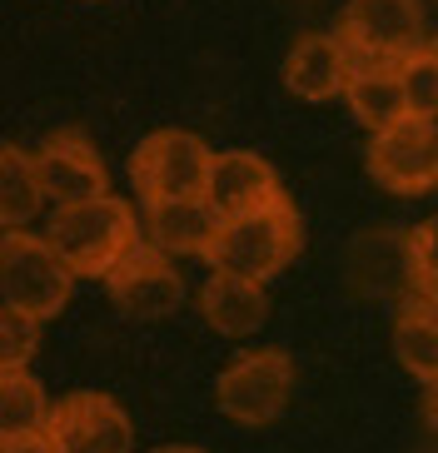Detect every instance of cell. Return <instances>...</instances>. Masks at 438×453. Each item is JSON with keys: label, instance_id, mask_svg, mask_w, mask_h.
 Listing matches in <instances>:
<instances>
[{"label": "cell", "instance_id": "9c48e42d", "mask_svg": "<svg viewBox=\"0 0 438 453\" xmlns=\"http://www.w3.org/2000/svg\"><path fill=\"white\" fill-rule=\"evenodd\" d=\"M30 165H35L40 200H55V210L110 195L105 160H100V150L90 145L85 130H55L40 150H30Z\"/></svg>", "mask_w": 438, "mask_h": 453}, {"label": "cell", "instance_id": "7c38bea8", "mask_svg": "<svg viewBox=\"0 0 438 453\" xmlns=\"http://www.w3.org/2000/svg\"><path fill=\"white\" fill-rule=\"evenodd\" d=\"M349 75H354V60L344 55V45L334 35H299L284 55V85L289 95L319 105V100H334L344 95Z\"/></svg>", "mask_w": 438, "mask_h": 453}, {"label": "cell", "instance_id": "ac0fdd59", "mask_svg": "<svg viewBox=\"0 0 438 453\" xmlns=\"http://www.w3.org/2000/svg\"><path fill=\"white\" fill-rule=\"evenodd\" d=\"M344 100H349V110H354V120L373 134L403 120L398 75L384 65H354V75H349V85H344Z\"/></svg>", "mask_w": 438, "mask_h": 453}, {"label": "cell", "instance_id": "6da1fadb", "mask_svg": "<svg viewBox=\"0 0 438 453\" xmlns=\"http://www.w3.org/2000/svg\"><path fill=\"white\" fill-rule=\"evenodd\" d=\"M299 244H304V225H299V210H294L289 195H284V200H274L269 210L219 219L204 259H210L214 274L265 284V280H274L279 269L294 265Z\"/></svg>", "mask_w": 438, "mask_h": 453}, {"label": "cell", "instance_id": "603a6c76", "mask_svg": "<svg viewBox=\"0 0 438 453\" xmlns=\"http://www.w3.org/2000/svg\"><path fill=\"white\" fill-rule=\"evenodd\" d=\"M0 453H55L45 439H26V443H11V449H0Z\"/></svg>", "mask_w": 438, "mask_h": 453}, {"label": "cell", "instance_id": "7a4b0ae2", "mask_svg": "<svg viewBox=\"0 0 438 453\" xmlns=\"http://www.w3.org/2000/svg\"><path fill=\"white\" fill-rule=\"evenodd\" d=\"M134 240H140V214H134L130 200H119V195L65 204V210H55L50 229H45V244L60 254V265L75 280H105L110 265Z\"/></svg>", "mask_w": 438, "mask_h": 453}, {"label": "cell", "instance_id": "ba28073f", "mask_svg": "<svg viewBox=\"0 0 438 453\" xmlns=\"http://www.w3.org/2000/svg\"><path fill=\"white\" fill-rule=\"evenodd\" d=\"M105 289L115 299V309L130 314V319H165V314H174V309L185 304V274L174 269V259L150 250L145 240H134L110 265Z\"/></svg>", "mask_w": 438, "mask_h": 453}, {"label": "cell", "instance_id": "ffe728a7", "mask_svg": "<svg viewBox=\"0 0 438 453\" xmlns=\"http://www.w3.org/2000/svg\"><path fill=\"white\" fill-rule=\"evenodd\" d=\"M398 75V95H403V115L409 120H434L438 110V50L424 45V50H413L403 65H394Z\"/></svg>", "mask_w": 438, "mask_h": 453}, {"label": "cell", "instance_id": "cb8c5ba5", "mask_svg": "<svg viewBox=\"0 0 438 453\" xmlns=\"http://www.w3.org/2000/svg\"><path fill=\"white\" fill-rule=\"evenodd\" d=\"M150 453H204V449H195V443H165V449H150Z\"/></svg>", "mask_w": 438, "mask_h": 453}, {"label": "cell", "instance_id": "30bf717a", "mask_svg": "<svg viewBox=\"0 0 438 453\" xmlns=\"http://www.w3.org/2000/svg\"><path fill=\"white\" fill-rule=\"evenodd\" d=\"M369 174L388 195H428L438 185V130L434 120H403L369 140Z\"/></svg>", "mask_w": 438, "mask_h": 453}, {"label": "cell", "instance_id": "5b68a950", "mask_svg": "<svg viewBox=\"0 0 438 453\" xmlns=\"http://www.w3.org/2000/svg\"><path fill=\"white\" fill-rule=\"evenodd\" d=\"M294 379L299 373H294V359L284 349H250V354H234L219 369V379H214V403L234 424L265 428L289 409Z\"/></svg>", "mask_w": 438, "mask_h": 453}, {"label": "cell", "instance_id": "e0dca14e", "mask_svg": "<svg viewBox=\"0 0 438 453\" xmlns=\"http://www.w3.org/2000/svg\"><path fill=\"white\" fill-rule=\"evenodd\" d=\"M50 418V394L30 373H0V449L26 443L45 434Z\"/></svg>", "mask_w": 438, "mask_h": 453}, {"label": "cell", "instance_id": "7402d4cb", "mask_svg": "<svg viewBox=\"0 0 438 453\" xmlns=\"http://www.w3.org/2000/svg\"><path fill=\"white\" fill-rule=\"evenodd\" d=\"M434 244H438V225L424 219L419 229L403 234V259H409V280L419 299H434V280H438V259H434Z\"/></svg>", "mask_w": 438, "mask_h": 453}, {"label": "cell", "instance_id": "d6986e66", "mask_svg": "<svg viewBox=\"0 0 438 453\" xmlns=\"http://www.w3.org/2000/svg\"><path fill=\"white\" fill-rule=\"evenodd\" d=\"M40 185H35V165L30 150L20 145H0V234L26 229L40 214Z\"/></svg>", "mask_w": 438, "mask_h": 453}, {"label": "cell", "instance_id": "52a82bcc", "mask_svg": "<svg viewBox=\"0 0 438 453\" xmlns=\"http://www.w3.org/2000/svg\"><path fill=\"white\" fill-rule=\"evenodd\" d=\"M55 453H134V424L110 394H65L60 403H50L45 434Z\"/></svg>", "mask_w": 438, "mask_h": 453}, {"label": "cell", "instance_id": "277c9868", "mask_svg": "<svg viewBox=\"0 0 438 453\" xmlns=\"http://www.w3.org/2000/svg\"><path fill=\"white\" fill-rule=\"evenodd\" d=\"M70 289H75V274L60 265V254L45 244V234H26V229L0 234V299H5V309L45 324L70 304Z\"/></svg>", "mask_w": 438, "mask_h": 453}, {"label": "cell", "instance_id": "2e32d148", "mask_svg": "<svg viewBox=\"0 0 438 453\" xmlns=\"http://www.w3.org/2000/svg\"><path fill=\"white\" fill-rule=\"evenodd\" d=\"M394 354L398 364L424 379L434 388L438 379V319H434V299H403V309L394 314Z\"/></svg>", "mask_w": 438, "mask_h": 453}, {"label": "cell", "instance_id": "9a60e30c", "mask_svg": "<svg viewBox=\"0 0 438 453\" xmlns=\"http://www.w3.org/2000/svg\"><path fill=\"white\" fill-rule=\"evenodd\" d=\"M349 269H354L358 289L373 294V299H394V294L398 299H419L409 280V259H403V234H394V229L364 234L349 254Z\"/></svg>", "mask_w": 438, "mask_h": 453}, {"label": "cell", "instance_id": "5bb4252c", "mask_svg": "<svg viewBox=\"0 0 438 453\" xmlns=\"http://www.w3.org/2000/svg\"><path fill=\"white\" fill-rule=\"evenodd\" d=\"M199 314H204V324H210L214 334L244 339V334H254L259 324L269 319V294H265V284L210 274L204 289H199Z\"/></svg>", "mask_w": 438, "mask_h": 453}, {"label": "cell", "instance_id": "3957f363", "mask_svg": "<svg viewBox=\"0 0 438 453\" xmlns=\"http://www.w3.org/2000/svg\"><path fill=\"white\" fill-rule=\"evenodd\" d=\"M334 41L344 45L354 65H384V70L403 65L413 50L434 45L424 0H349Z\"/></svg>", "mask_w": 438, "mask_h": 453}, {"label": "cell", "instance_id": "4fadbf2b", "mask_svg": "<svg viewBox=\"0 0 438 453\" xmlns=\"http://www.w3.org/2000/svg\"><path fill=\"white\" fill-rule=\"evenodd\" d=\"M219 229V214L204 200H155L145 204V244L165 259L174 254H204Z\"/></svg>", "mask_w": 438, "mask_h": 453}, {"label": "cell", "instance_id": "8fae6325", "mask_svg": "<svg viewBox=\"0 0 438 453\" xmlns=\"http://www.w3.org/2000/svg\"><path fill=\"white\" fill-rule=\"evenodd\" d=\"M274 200H284V185H279L274 165H269L265 155H254V150H219L210 160L204 204H210L219 219L269 210Z\"/></svg>", "mask_w": 438, "mask_h": 453}, {"label": "cell", "instance_id": "8992f818", "mask_svg": "<svg viewBox=\"0 0 438 453\" xmlns=\"http://www.w3.org/2000/svg\"><path fill=\"white\" fill-rule=\"evenodd\" d=\"M210 160L214 150L199 140L195 130H155L140 140L130 155V180L140 189V200H204L210 185Z\"/></svg>", "mask_w": 438, "mask_h": 453}, {"label": "cell", "instance_id": "44dd1931", "mask_svg": "<svg viewBox=\"0 0 438 453\" xmlns=\"http://www.w3.org/2000/svg\"><path fill=\"white\" fill-rule=\"evenodd\" d=\"M40 349V324L30 314L0 304V373H26V364Z\"/></svg>", "mask_w": 438, "mask_h": 453}]
</instances>
